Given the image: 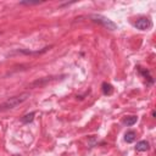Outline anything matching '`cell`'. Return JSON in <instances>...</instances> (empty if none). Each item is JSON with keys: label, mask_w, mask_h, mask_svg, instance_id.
Segmentation results:
<instances>
[{"label": "cell", "mask_w": 156, "mask_h": 156, "mask_svg": "<svg viewBox=\"0 0 156 156\" xmlns=\"http://www.w3.org/2000/svg\"><path fill=\"white\" fill-rule=\"evenodd\" d=\"M28 98H29V93H22V94H20V95H16V96H12V98L7 99L5 102H2V104L0 105V112L6 111V110L15 108L16 106H18V105H21L22 102H24Z\"/></svg>", "instance_id": "1"}, {"label": "cell", "mask_w": 156, "mask_h": 156, "mask_svg": "<svg viewBox=\"0 0 156 156\" xmlns=\"http://www.w3.org/2000/svg\"><path fill=\"white\" fill-rule=\"evenodd\" d=\"M90 17H91V20H93L94 22L101 23L104 27H106V28L110 29V30L117 29V24H116L113 21H111L110 18H107V17H105V16H102V15H91Z\"/></svg>", "instance_id": "2"}, {"label": "cell", "mask_w": 156, "mask_h": 156, "mask_svg": "<svg viewBox=\"0 0 156 156\" xmlns=\"http://www.w3.org/2000/svg\"><path fill=\"white\" fill-rule=\"evenodd\" d=\"M134 26H135L138 29H140V30H146V29H149V28L152 26V23H151V21H150L149 18L141 17V18L136 20V22L134 23Z\"/></svg>", "instance_id": "3"}, {"label": "cell", "mask_w": 156, "mask_h": 156, "mask_svg": "<svg viewBox=\"0 0 156 156\" xmlns=\"http://www.w3.org/2000/svg\"><path fill=\"white\" fill-rule=\"evenodd\" d=\"M135 150L139 151V152H144V151L149 150V143H147L146 140H141V141L136 143V145H135Z\"/></svg>", "instance_id": "4"}, {"label": "cell", "mask_w": 156, "mask_h": 156, "mask_svg": "<svg viewBox=\"0 0 156 156\" xmlns=\"http://www.w3.org/2000/svg\"><path fill=\"white\" fill-rule=\"evenodd\" d=\"M135 139H136V133L133 132V130H129V132H127L124 134V140L127 143H133Z\"/></svg>", "instance_id": "5"}, {"label": "cell", "mask_w": 156, "mask_h": 156, "mask_svg": "<svg viewBox=\"0 0 156 156\" xmlns=\"http://www.w3.org/2000/svg\"><path fill=\"white\" fill-rule=\"evenodd\" d=\"M112 91H113V88H112V85L110 83H106V82L102 83V93L105 95H111Z\"/></svg>", "instance_id": "6"}, {"label": "cell", "mask_w": 156, "mask_h": 156, "mask_svg": "<svg viewBox=\"0 0 156 156\" xmlns=\"http://www.w3.org/2000/svg\"><path fill=\"white\" fill-rule=\"evenodd\" d=\"M136 121H138V117L136 116H129V117H127V118L123 119V123L126 126H133L134 123H136Z\"/></svg>", "instance_id": "7"}, {"label": "cell", "mask_w": 156, "mask_h": 156, "mask_svg": "<svg viewBox=\"0 0 156 156\" xmlns=\"http://www.w3.org/2000/svg\"><path fill=\"white\" fill-rule=\"evenodd\" d=\"M34 116H35V113H34V112L27 113V115H24V116L22 117V122L27 124V123H29V122H32V121L34 119Z\"/></svg>", "instance_id": "8"}, {"label": "cell", "mask_w": 156, "mask_h": 156, "mask_svg": "<svg viewBox=\"0 0 156 156\" xmlns=\"http://www.w3.org/2000/svg\"><path fill=\"white\" fill-rule=\"evenodd\" d=\"M21 5H38V4H40L39 1H21L20 2Z\"/></svg>", "instance_id": "9"}]
</instances>
